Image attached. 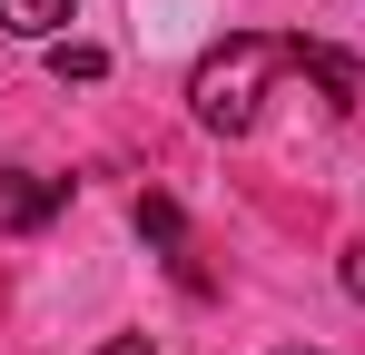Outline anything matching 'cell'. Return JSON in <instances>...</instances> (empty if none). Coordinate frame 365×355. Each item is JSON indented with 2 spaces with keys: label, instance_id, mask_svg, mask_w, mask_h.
<instances>
[{
  "label": "cell",
  "instance_id": "ba28073f",
  "mask_svg": "<svg viewBox=\"0 0 365 355\" xmlns=\"http://www.w3.org/2000/svg\"><path fill=\"white\" fill-rule=\"evenodd\" d=\"M99 355H158V346H148V336H109Z\"/></svg>",
  "mask_w": 365,
  "mask_h": 355
},
{
  "label": "cell",
  "instance_id": "277c9868",
  "mask_svg": "<svg viewBox=\"0 0 365 355\" xmlns=\"http://www.w3.org/2000/svg\"><path fill=\"white\" fill-rule=\"evenodd\" d=\"M287 69H306L336 109H356V99H365V69H356L346 50H326V40H287Z\"/></svg>",
  "mask_w": 365,
  "mask_h": 355
},
{
  "label": "cell",
  "instance_id": "9c48e42d",
  "mask_svg": "<svg viewBox=\"0 0 365 355\" xmlns=\"http://www.w3.org/2000/svg\"><path fill=\"white\" fill-rule=\"evenodd\" d=\"M287 355H316V346H287Z\"/></svg>",
  "mask_w": 365,
  "mask_h": 355
},
{
  "label": "cell",
  "instance_id": "3957f363",
  "mask_svg": "<svg viewBox=\"0 0 365 355\" xmlns=\"http://www.w3.org/2000/svg\"><path fill=\"white\" fill-rule=\"evenodd\" d=\"M138 237H148V247L178 267V287H187V296H207V267L187 257V217H178V197H158V187H148V197H138Z\"/></svg>",
  "mask_w": 365,
  "mask_h": 355
},
{
  "label": "cell",
  "instance_id": "5b68a950",
  "mask_svg": "<svg viewBox=\"0 0 365 355\" xmlns=\"http://www.w3.org/2000/svg\"><path fill=\"white\" fill-rule=\"evenodd\" d=\"M69 20H79V0H0V30L10 40H60Z\"/></svg>",
  "mask_w": 365,
  "mask_h": 355
},
{
  "label": "cell",
  "instance_id": "8992f818",
  "mask_svg": "<svg viewBox=\"0 0 365 355\" xmlns=\"http://www.w3.org/2000/svg\"><path fill=\"white\" fill-rule=\"evenodd\" d=\"M50 79H109V50L99 40H50Z\"/></svg>",
  "mask_w": 365,
  "mask_h": 355
},
{
  "label": "cell",
  "instance_id": "52a82bcc",
  "mask_svg": "<svg viewBox=\"0 0 365 355\" xmlns=\"http://www.w3.org/2000/svg\"><path fill=\"white\" fill-rule=\"evenodd\" d=\"M346 296L365 306V247H346Z\"/></svg>",
  "mask_w": 365,
  "mask_h": 355
},
{
  "label": "cell",
  "instance_id": "6da1fadb",
  "mask_svg": "<svg viewBox=\"0 0 365 355\" xmlns=\"http://www.w3.org/2000/svg\"><path fill=\"white\" fill-rule=\"evenodd\" d=\"M277 69H287V40H257V30L217 40V50L187 69V109H197V128H207V138H247L257 109H267V79H277Z\"/></svg>",
  "mask_w": 365,
  "mask_h": 355
},
{
  "label": "cell",
  "instance_id": "7a4b0ae2",
  "mask_svg": "<svg viewBox=\"0 0 365 355\" xmlns=\"http://www.w3.org/2000/svg\"><path fill=\"white\" fill-rule=\"evenodd\" d=\"M60 207H69V178H30V168H0V227H10V237L50 227Z\"/></svg>",
  "mask_w": 365,
  "mask_h": 355
}]
</instances>
